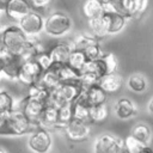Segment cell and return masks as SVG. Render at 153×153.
<instances>
[{
    "instance_id": "obj_27",
    "label": "cell",
    "mask_w": 153,
    "mask_h": 153,
    "mask_svg": "<svg viewBox=\"0 0 153 153\" xmlns=\"http://www.w3.org/2000/svg\"><path fill=\"white\" fill-rule=\"evenodd\" d=\"M130 135L133 137H135L136 140H139L142 143H149L151 137H152V130L151 128L145 124V123H137L133 127Z\"/></svg>"
},
{
    "instance_id": "obj_25",
    "label": "cell",
    "mask_w": 153,
    "mask_h": 153,
    "mask_svg": "<svg viewBox=\"0 0 153 153\" xmlns=\"http://www.w3.org/2000/svg\"><path fill=\"white\" fill-rule=\"evenodd\" d=\"M86 62H87V59L82 50H78V49L71 50L68 60H67V65L69 67H72L73 69L78 71V72H81Z\"/></svg>"
},
{
    "instance_id": "obj_40",
    "label": "cell",
    "mask_w": 153,
    "mask_h": 153,
    "mask_svg": "<svg viewBox=\"0 0 153 153\" xmlns=\"http://www.w3.org/2000/svg\"><path fill=\"white\" fill-rule=\"evenodd\" d=\"M6 56L7 53L2 49H0V76L2 75V71H4V66H5V61H6Z\"/></svg>"
},
{
    "instance_id": "obj_44",
    "label": "cell",
    "mask_w": 153,
    "mask_h": 153,
    "mask_svg": "<svg viewBox=\"0 0 153 153\" xmlns=\"http://www.w3.org/2000/svg\"><path fill=\"white\" fill-rule=\"evenodd\" d=\"M0 153H6V151H5L4 148H1V147H0Z\"/></svg>"
},
{
    "instance_id": "obj_30",
    "label": "cell",
    "mask_w": 153,
    "mask_h": 153,
    "mask_svg": "<svg viewBox=\"0 0 153 153\" xmlns=\"http://www.w3.org/2000/svg\"><path fill=\"white\" fill-rule=\"evenodd\" d=\"M49 93L50 91H48L47 88H44L42 85H39L38 82L37 84H33V85H30L27 86L26 88V96L30 97V98H35V99H39L42 102H44L47 104L48 102V98H49Z\"/></svg>"
},
{
    "instance_id": "obj_4",
    "label": "cell",
    "mask_w": 153,
    "mask_h": 153,
    "mask_svg": "<svg viewBox=\"0 0 153 153\" xmlns=\"http://www.w3.org/2000/svg\"><path fill=\"white\" fill-rule=\"evenodd\" d=\"M7 120L12 136H22L30 134L39 127L37 123L31 122L20 109H14L10 114H7Z\"/></svg>"
},
{
    "instance_id": "obj_45",
    "label": "cell",
    "mask_w": 153,
    "mask_h": 153,
    "mask_svg": "<svg viewBox=\"0 0 153 153\" xmlns=\"http://www.w3.org/2000/svg\"><path fill=\"white\" fill-rule=\"evenodd\" d=\"M1 90H2V88H1V84H0V91H1Z\"/></svg>"
},
{
    "instance_id": "obj_43",
    "label": "cell",
    "mask_w": 153,
    "mask_h": 153,
    "mask_svg": "<svg viewBox=\"0 0 153 153\" xmlns=\"http://www.w3.org/2000/svg\"><path fill=\"white\" fill-rule=\"evenodd\" d=\"M6 2H7V0H0V11L4 10V6H5Z\"/></svg>"
},
{
    "instance_id": "obj_7",
    "label": "cell",
    "mask_w": 153,
    "mask_h": 153,
    "mask_svg": "<svg viewBox=\"0 0 153 153\" xmlns=\"http://www.w3.org/2000/svg\"><path fill=\"white\" fill-rule=\"evenodd\" d=\"M18 25L27 37L32 38L38 36L41 32H43L44 18L39 12L32 10L18 22Z\"/></svg>"
},
{
    "instance_id": "obj_10",
    "label": "cell",
    "mask_w": 153,
    "mask_h": 153,
    "mask_svg": "<svg viewBox=\"0 0 153 153\" xmlns=\"http://www.w3.org/2000/svg\"><path fill=\"white\" fill-rule=\"evenodd\" d=\"M45 105L47 104L39 99H35V98H30V97L25 96L22 100H19L17 103V109H20L31 122L38 124V121L43 114Z\"/></svg>"
},
{
    "instance_id": "obj_14",
    "label": "cell",
    "mask_w": 153,
    "mask_h": 153,
    "mask_svg": "<svg viewBox=\"0 0 153 153\" xmlns=\"http://www.w3.org/2000/svg\"><path fill=\"white\" fill-rule=\"evenodd\" d=\"M23 62H24V59L22 56L7 53L4 71H2V75L8 80H17L18 73H19V69H20Z\"/></svg>"
},
{
    "instance_id": "obj_36",
    "label": "cell",
    "mask_w": 153,
    "mask_h": 153,
    "mask_svg": "<svg viewBox=\"0 0 153 153\" xmlns=\"http://www.w3.org/2000/svg\"><path fill=\"white\" fill-rule=\"evenodd\" d=\"M35 60H36L37 63L41 66V68L43 69V72L47 71V69H49V68L51 67V65H53V60H51V57H50L48 50H42L41 53H38V54L35 56Z\"/></svg>"
},
{
    "instance_id": "obj_1",
    "label": "cell",
    "mask_w": 153,
    "mask_h": 153,
    "mask_svg": "<svg viewBox=\"0 0 153 153\" xmlns=\"http://www.w3.org/2000/svg\"><path fill=\"white\" fill-rule=\"evenodd\" d=\"M30 37H27L18 24L0 27V49L8 54L23 56Z\"/></svg>"
},
{
    "instance_id": "obj_13",
    "label": "cell",
    "mask_w": 153,
    "mask_h": 153,
    "mask_svg": "<svg viewBox=\"0 0 153 153\" xmlns=\"http://www.w3.org/2000/svg\"><path fill=\"white\" fill-rule=\"evenodd\" d=\"M114 114L120 120H130L137 114V106L129 98H120L114 104Z\"/></svg>"
},
{
    "instance_id": "obj_15",
    "label": "cell",
    "mask_w": 153,
    "mask_h": 153,
    "mask_svg": "<svg viewBox=\"0 0 153 153\" xmlns=\"http://www.w3.org/2000/svg\"><path fill=\"white\" fill-rule=\"evenodd\" d=\"M39 127L50 129H60L59 128V108L54 105H45L43 114L38 121Z\"/></svg>"
},
{
    "instance_id": "obj_19",
    "label": "cell",
    "mask_w": 153,
    "mask_h": 153,
    "mask_svg": "<svg viewBox=\"0 0 153 153\" xmlns=\"http://www.w3.org/2000/svg\"><path fill=\"white\" fill-rule=\"evenodd\" d=\"M84 93H85L87 104H88L90 106L104 104V103L106 102L108 93H106L98 84H97V85H93V86H90L88 88L84 90Z\"/></svg>"
},
{
    "instance_id": "obj_38",
    "label": "cell",
    "mask_w": 153,
    "mask_h": 153,
    "mask_svg": "<svg viewBox=\"0 0 153 153\" xmlns=\"http://www.w3.org/2000/svg\"><path fill=\"white\" fill-rule=\"evenodd\" d=\"M0 136H12L7 115H0Z\"/></svg>"
},
{
    "instance_id": "obj_2",
    "label": "cell",
    "mask_w": 153,
    "mask_h": 153,
    "mask_svg": "<svg viewBox=\"0 0 153 153\" xmlns=\"http://www.w3.org/2000/svg\"><path fill=\"white\" fill-rule=\"evenodd\" d=\"M81 86L78 81H68V82H61L57 85L54 90L50 91L49 98L47 102V105H54L56 108H60L62 105L73 104L78 96L81 92Z\"/></svg>"
},
{
    "instance_id": "obj_31",
    "label": "cell",
    "mask_w": 153,
    "mask_h": 153,
    "mask_svg": "<svg viewBox=\"0 0 153 153\" xmlns=\"http://www.w3.org/2000/svg\"><path fill=\"white\" fill-rule=\"evenodd\" d=\"M90 108H91V106H87V105H85V104L79 103V102L75 100V102L72 104L73 118L91 124V121H90Z\"/></svg>"
},
{
    "instance_id": "obj_29",
    "label": "cell",
    "mask_w": 153,
    "mask_h": 153,
    "mask_svg": "<svg viewBox=\"0 0 153 153\" xmlns=\"http://www.w3.org/2000/svg\"><path fill=\"white\" fill-rule=\"evenodd\" d=\"M96 41H99L97 39L96 37H93L91 33H79L76 35L72 41H71V47L72 49H78V50H84L86 47H88L90 44L94 43Z\"/></svg>"
},
{
    "instance_id": "obj_35",
    "label": "cell",
    "mask_w": 153,
    "mask_h": 153,
    "mask_svg": "<svg viewBox=\"0 0 153 153\" xmlns=\"http://www.w3.org/2000/svg\"><path fill=\"white\" fill-rule=\"evenodd\" d=\"M82 51H84L87 61H90V60H97L98 57H100L103 55L102 47H100V41H96L94 43H92L88 47H86Z\"/></svg>"
},
{
    "instance_id": "obj_39",
    "label": "cell",
    "mask_w": 153,
    "mask_h": 153,
    "mask_svg": "<svg viewBox=\"0 0 153 153\" xmlns=\"http://www.w3.org/2000/svg\"><path fill=\"white\" fill-rule=\"evenodd\" d=\"M29 1V4H30V6H31V8L33 10V11H39V10H44L49 4H50V1L51 0H27Z\"/></svg>"
},
{
    "instance_id": "obj_26",
    "label": "cell",
    "mask_w": 153,
    "mask_h": 153,
    "mask_svg": "<svg viewBox=\"0 0 153 153\" xmlns=\"http://www.w3.org/2000/svg\"><path fill=\"white\" fill-rule=\"evenodd\" d=\"M127 85H128V88L134 93H142L147 90V80L142 74H139V73L131 74L128 78Z\"/></svg>"
},
{
    "instance_id": "obj_23",
    "label": "cell",
    "mask_w": 153,
    "mask_h": 153,
    "mask_svg": "<svg viewBox=\"0 0 153 153\" xmlns=\"http://www.w3.org/2000/svg\"><path fill=\"white\" fill-rule=\"evenodd\" d=\"M99 61L103 67L104 75L117 73L118 69V60L114 53H103V55L99 57Z\"/></svg>"
},
{
    "instance_id": "obj_41",
    "label": "cell",
    "mask_w": 153,
    "mask_h": 153,
    "mask_svg": "<svg viewBox=\"0 0 153 153\" xmlns=\"http://www.w3.org/2000/svg\"><path fill=\"white\" fill-rule=\"evenodd\" d=\"M139 153H153V146H151L149 143L143 145V147L141 148V151Z\"/></svg>"
},
{
    "instance_id": "obj_37",
    "label": "cell",
    "mask_w": 153,
    "mask_h": 153,
    "mask_svg": "<svg viewBox=\"0 0 153 153\" xmlns=\"http://www.w3.org/2000/svg\"><path fill=\"white\" fill-rule=\"evenodd\" d=\"M149 0H134V17H140L148 8Z\"/></svg>"
},
{
    "instance_id": "obj_8",
    "label": "cell",
    "mask_w": 153,
    "mask_h": 153,
    "mask_svg": "<svg viewBox=\"0 0 153 153\" xmlns=\"http://www.w3.org/2000/svg\"><path fill=\"white\" fill-rule=\"evenodd\" d=\"M65 135L69 141L73 142H81L90 137L91 135V124L72 118L65 127H63Z\"/></svg>"
},
{
    "instance_id": "obj_5",
    "label": "cell",
    "mask_w": 153,
    "mask_h": 153,
    "mask_svg": "<svg viewBox=\"0 0 153 153\" xmlns=\"http://www.w3.org/2000/svg\"><path fill=\"white\" fill-rule=\"evenodd\" d=\"M27 147L33 153H49L53 147V136L50 130L38 127L29 134Z\"/></svg>"
},
{
    "instance_id": "obj_33",
    "label": "cell",
    "mask_w": 153,
    "mask_h": 153,
    "mask_svg": "<svg viewBox=\"0 0 153 153\" xmlns=\"http://www.w3.org/2000/svg\"><path fill=\"white\" fill-rule=\"evenodd\" d=\"M143 145H147V143L140 142L131 135H128L127 137L123 139V147L127 153H139L141 151V148L143 147Z\"/></svg>"
},
{
    "instance_id": "obj_21",
    "label": "cell",
    "mask_w": 153,
    "mask_h": 153,
    "mask_svg": "<svg viewBox=\"0 0 153 153\" xmlns=\"http://www.w3.org/2000/svg\"><path fill=\"white\" fill-rule=\"evenodd\" d=\"M38 84L42 85V86H43L44 88H47L48 91L54 90L57 85L61 84L56 69L51 66L49 69L44 71L43 74H42V76H41V79H39V81H38Z\"/></svg>"
},
{
    "instance_id": "obj_17",
    "label": "cell",
    "mask_w": 153,
    "mask_h": 153,
    "mask_svg": "<svg viewBox=\"0 0 153 153\" xmlns=\"http://www.w3.org/2000/svg\"><path fill=\"white\" fill-rule=\"evenodd\" d=\"M71 50L72 47L69 43L60 42L54 44L50 49H48V53L53 60V63H67Z\"/></svg>"
},
{
    "instance_id": "obj_42",
    "label": "cell",
    "mask_w": 153,
    "mask_h": 153,
    "mask_svg": "<svg viewBox=\"0 0 153 153\" xmlns=\"http://www.w3.org/2000/svg\"><path fill=\"white\" fill-rule=\"evenodd\" d=\"M147 110H148L149 115L153 116V97L149 99V102H148V104H147Z\"/></svg>"
},
{
    "instance_id": "obj_24",
    "label": "cell",
    "mask_w": 153,
    "mask_h": 153,
    "mask_svg": "<svg viewBox=\"0 0 153 153\" xmlns=\"http://www.w3.org/2000/svg\"><path fill=\"white\" fill-rule=\"evenodd\" d=\"M17 109L16 98L6 90L0 91V115H7Z\"/></svg>"
},
{
    "instance_id": "obj_16",
    "label": "cell",
    "mask_w": 153,
    "mask_h": 153,
    "mask_svg": "<svg viewBox=\"0 0 153 153\" xmlns=\"http://www.w3.org/2000/svg\"><path fill=\"white\" fill-rule=\"evenodd\" d=\"M98 85L108 93H116L118 92L122 86H123V78L117 74V73H111V74H106L99 78L98 80Z\"/></svg>"
},
{
    "instance_id": "obj_32",
    "label": "cell",
    "mask_w": 153,
    "mask_h": 153,
    "mask_svg": "<svg viewBox=\"0 0 153 153\" xmlns=\"http://www.w3.org/2000/svg\"><path fill=\"white\" fill-rule=\"evenodd\" d=\"M98 80H99V78H98L94 73L82 71V72H80V76H79L78 82L80 84V86H81L82 90H86V88H88L90 86L97 85V84H98Z\"/></svg>"
},
{
    "instance_id": "obj_18",
    "label": "cell",
    "mask_w": 153,
    "mask_h": 153,
    "mask_svg": "<svg viewBox=\"0 0 153 153\" xmlns=\"http://www.w3.org/2000/svg\"><path fill=\"white\" fill-rule=\"evenodd\" d=\"M81 11L85 18L88 20L102 17L105 12V6L99 0H85L81 6Z\"/></svg>"
},
{
    "instance_id": "obj_9",
    "label": "cell",
    "mask_w": 153,
    "mask_h": 153,
    "mask_svg": "<svg viewBox=\"0 0 153 153\" xmlns=\"http://www.w3.org/2000/svg\"><path fill=\"white\" fill-rule=\"evenodd\" d=\"M123 140L111 134H102L93 142V153H122Z\"/></svg>"
},
{
    "instance_id": "obj_12",
    "label": "cell",
    "mask_w": 153,
    "mask_h": 153,
    "mask_svg": "<svg viewBox=\"0 0 153 153\" xmlns=\"http://www.w3.org/2000/svg\"><path fill=\"white\" fill-rule=\"evenodd\" d=\"M102 18L105 23L108 36L109 35H116V33L121 32L124 29V26L127 24V19H128L123 14H121L116 11H112V10H105Z\"/></svg>"
},
{
    "instance_id": "obj_34",
    "label": "cell",
    "mask_w": 153,
    "mask_h": 153,
    "mask_svg": "<svg viewBox=\"0 0 153 153\" xmlns=\"http://www.w3.org/2000/svg\"><path fill=\"white\" fill-rule=\"evenodd\" d=\"M73 118L72 112V104L62 105L59 108V128L63 129V127Z\"/></svg>"
},
{
    "instance_id": "obj_3",
    "label": "cell",
    "mask_w": 153,
    "mask_h": 153,
    "mask_svg": "<svg viewBox=\"0 0 153 153\" xmlns=\"http://www.w3.org/2000/svg\"><path fill=\"white\" fill-rule=\"evenodd\" d=\"M73 27V22L68 14L61 11L51 12L47 18H44L43 31L51 37H62L71 32Z\"/></svg>"
},
{
    "instance_id": "obj_20",
    "label": "cell",
    "mask_w": 153,
    "mask_h": 153,
    "mask_svg": "<svg viewBox=\"0 0 153 153\" xmlns=\"http://www.w3.org/2000/svg\"><path fill=\"white\" fill-rule=\"evenodd\" d=\"M56 72L57 75L60 78L61 82H68V81H78L79 76H80V72L73 69L72 67H69L67 63H53L51 65Z\"/></svg>"
},
{
    "instance_id": "obj_28",
    "label": "cell",
    "mask_w": 153,
    "mask_h": 153,
    "mask_svg": "<svg viewBox=\"0 0 153 153\" xmlns=\"http://www.w3.org/2000/svg\"><path fill=\"white\" fill-rule=\"evenodd\" d=\"M109 115V108L108 105L104 104H99V105H93L90 108V121L91 124H97V123H102L103 121L106 120Z\"/></svg>"
},
{
    "instance_id": "obj_22",
    "label": "cell",
    "mask_w": 153,
    "mask_h": 153,
    "mask_svg": "<svg viewBox=\"0 0 153 153\" xmlns=\"http://www.w3.org/2000/svg\"><path fill=\"white\" fill-rule=\"evenodd\" d=\"M87 25H88V30H90V33L96 37L97 39H102L104 37L108 36V31H106V26H105V23L103 20L102 17L99 18H94V19H88L87 20Z\"/></svg>"
},
{
    "instance_id": "obj_6",
    "label": "cell",
    "mask_w": 153,
    "mask_h": 153,
    "mask_svg": "<svg viewBox=\"0 0 153 153\" xmlns=\"http://www.w3.org/2000/svg\"><path fill=\"white\" fill-rule=\"evenodd\" d=\"M42 74H43V69L41 68V66L37 63L35 59L25 60L22 63V67L19 69L17 81H19L22 85L27 87L30 85L37 84Z\"/></svg>"
},
{
    "instance_id": "obj_11",
    "label": "cell",
    "mask_w": 153,
    "mask_h": 153,
    "mask_svg": "<svg viewBox=\"0 0 153 153\" xmlns=\"http://www.w3.org/2000/svg\"><path fill=\"white\" fill-rule=\"evenodd\" d=\"M2 11L10 19L19 22L24 16L31 12L32 8L27 0H7Z\"/></svg>"
}]
</instances>
